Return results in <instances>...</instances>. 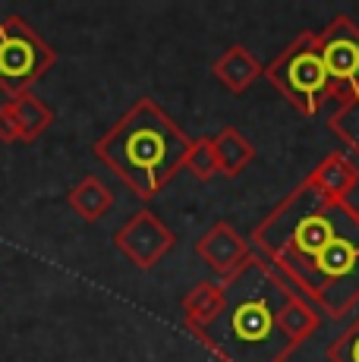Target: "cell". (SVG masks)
I'll return each instance as SVG.
<instances>
[{"instance_id":"obj_1","label":"cell","mask_w":359,"mask_h":362,"mask_svg":"<svg viewBox=\"0 0 359 362\" xmlns=\"http://www.w3.org/2000/svg\"><path fill=\"white\" fill-rule=\"evenodd\" d=\"M249 246L290 293L328 318H343L356 309L359 208L353 202L324 196L306 177L252 227Z\"/></svg>"},{"instance_id":"obj_2","label":"cell","mask_w":359,"mask_h":362,"mask_svg":"<svg viewBox=\"0 0 359 362\" xmlns=\"http://www.w3.org/2000/svg\"><path fill=\"white\" fill-rule=\"evenodd\" d=\"M290 287L259 255L233 274L202 281L183 296V328L218 362H287L296 346L281 331Z\"/></svg>"},{"instance_id":"obj_3","label":"cell","mask_w":359,"mask_h":362,"mask_svg":"<svg viewBox=\"0 0 359 362\" xmlns=\"http://www.w3.org/2000/svg\"><path fill=\"white\" fill-rule=\"evenodd\" d=\"M192 139L151 98H139L92 145L95 158L142 202L155 199L186 167Z\"/></svg>"},{"instance_id":"obj_4","label":"cell","mask_w":359,"mask_h":362,"mask_svg":"<svg viewBox=\"0 0 359 362\" xmlns=\"http://www.w3.org/2000/svg\"><path fill=\"white\" fill-rule=\"evenodd\" d=\"M265 79L306 117H315L328 101H341V92L322 60L315 32L296 35L265 66Z\"/></svg>"},{"instance_id":"obj_5","label":"cell","mask_w":359,"mask_h":362,"mask_svg":"<svg viewBox=\"0 0 359 362\" xmlns=\"http://www.w3.org/2000/svg\"><path fill=\"white\" fill-rule=\"evenodd\" d=\"M57 64V51L25 23L23 16L0 19V88L6 95H25Z\"/></svg>"},{"instance_id":"obj_6","label":"cell","mask_w":359,"mask_h":362,"mask_svg":"<svg viewBox=\"0 0 359 362\" xmlns=\"http://www.w3.org/2000/svg\"><path fill=\"white\" fill-rule=\"evenodd\" d=\"M174 243H177L174 230H170L151 208H139V211L123 227H117V233H114L117 252L142 271L155 268V264L174 249Z\"/></svg>"},{"instance_id":"obj_7","label":"cell","mask_w":359,"mask_h":362,"mask_svg":"<svg viewBox=\"0 0 359 362\" xmlns=\"http://www.w3.org/2000/svg\"><path fill=\"white\" fill-rule=\"evenodd\" d=\"M315 38L341 98L359 92V25L350 16H334Z\"/></svg>"},{"instance_id":"obj_8","label":"cell","mask_w":359,"mask_h":362,"mask_svg":"<svg viewBox=\"0 0 359 362\" xmlns=\"http://www.w3.org/2000/svg\"><path fill=\"white\" fill-rule=\"evenodd\" d=\"M196 255L215 271L218 277H227L240 268L252 255L249 240L237 233V227H230L227 221H215L202 236L196 240Z\"/></svg>"},{"instance_id":"obj_9","label":"cell","mask_w":359,"mask_h":362,"mask_svg":"<svg viewBox=\"0 0 359 362\" xmlns=\"http://www.w3.org/2000/svg\"><path fill=\"white\" fill-rule=\"evenodd\" d=\"M211 76L227 88L230 95H243L259 76H265V66L252 57L249 47L230 45L224 54L211 64Z\"/></svg>"},{"instance_id":"obj_10","label":"cell","mask_w":359,"mask_h":362,"mask_svg":"<svg viewBox=\"0 0 359 362\" xmlns=\"http://www.w3.org/2000/svg\"><path fill=\"white\" fill-rule=\"evenodd\" d=\"M309 180H312V183L319 186L324 196L350 202L353 189L359 186V167L350 161V158L343 155V151H331V155H324L322 161L312 167Z\"/></svg>"},{"instance_id":"obj_11","label":"cell","mask_w":359,"mask_h":362,"mask_svg":"<svg viewBox=\"0 0 359 362\" xmlns=\"http://www.w3.org/2000/svg\"><path fill=\"white\" fill-rule=\"evenodd\" d=\"M66 202H70V208L86 221V224H95V221H101L110 208H114V192H110V186L105 180L86 177L70 189Z\"/></svg>"},{"instance_id":"obj_12","label":"cell","mask_w":359,"mask_h":362,"mask_svg":"<svg viewBox=\"0 0 359 362\" xmlns=\"http://www.w3.org/2000/svg\"><path fill=\"white\" fill-rule=\"evenodd\" d=\"M211 142H215L218 167L224 177H240L255 158V145L233 127H224L218 136H211Z\"/></svg>"},{"instance_id":"obj_13","label":"cell","mask_w":359,"mask_h":362,"mask_svg":"<svg viewBox=\"0 0 359 362\" xmlns=\"http://www.w3.org/2000/svg\"><path fill=\"white\" fill-rule=\"evenodd\" d=\"M6 104H10L13 117H16L19 142H35V139H41V132L54 123V110L32 92L16 95V98L6 101Z\"/></svg>"},{"instance_id":"obj_14","label":"cell","mask_w":359,"mask_h":362,"mask_svg":"<svg viewBox=\"0 0 359 362\" xmlns=\"http://www.w3.org/2000/svg\"><path fill=\"white\" fill-rule=\"evenodd\" d=\"M322 328V315L319 309H315L312 303H306L302 296H290L284 303V309H281V331L287 334V340L293 346L306 344L309 337H312L315 331Z\"/></svg>"},{"instance_id":"obj_15","label":"cell","mask_w":359,"mask_h":362,"mask_svg":"<svg viewBox=\"0 0 359 362\" xmlns=\"http://www.w3.org/2000/svg\"><path fill=\"white\" fill-rule=\"evenodd\" d=\"M328 127L350 151H356L359 155V92L337 101L334 114L328 117Z\"/></svg>"},{"instance_id":"obj_16","label":"cell","mask_w":359,"mask_h":362,"mask_svg":"<svg viewBox=\"0 0 359 362\" xmlns=\"http://www.w3.org/2000/svg\"><path fill=\"white\" fill-rule=\"evenodd\" d=\"M183 170H189L192 177L199 180V183H208V180H215V177H218L220 167H218V155H215V142H211V136H199V139H192Z\"/></svg>"},{"instance_id":"obj_17","label":"cell","mask_w":359,"mask_h":362,"mask_svg":"<svg viewBox=\"0 0 359 362\" xmlns=\"http://www.w3.org/2000/svg\"><path fill=\"white\" fill-rule=\"evenodd\" d=\"M324 356H328V362H359V318L331 340Z\"/></svg>"},{"instance_id":"obj_18","label":"cell","mask_w":359,"mask_h":362,"mask_svg":"<svg viewBox=\"0 0 359 362\" xmlns=\"http://www.w3.org/2000/svg\"><path fill=\"white\" fill-rule=\"evenodd\" d=\"M0 142L4 145H13L19 142V127H16V117H13L10 104H0Z\"/></svg>"}]
</instances>
